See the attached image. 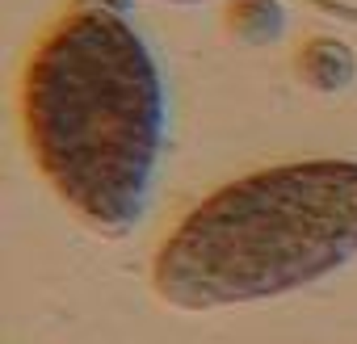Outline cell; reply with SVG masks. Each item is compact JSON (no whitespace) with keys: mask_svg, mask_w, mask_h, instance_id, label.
<instances>
[{"mask_svg":"<svg viewBox=\"0 0 357 344\" xmlns=\"http://www.w3.org/2000/svg\"><path fill=\"white\" fill-rule=\"evenodd\" d=\"M227 30L248 47L273 42L286 30V9L278 0H231L227 5Z\"/></svg>","mask_w":357,"mask_h":344,"instance_id":"4","label":"cell"},{"mask_svg":"<svg viewBox=\"0 0 357 344\" xmlns=\"http://www.w3.org/2000/svg\"><path fill=\"white\" fill-rule=\"evenodd\" d=\"M357 256V159L278 164L215 189L151 260L172 306L257 302L311 286Z\"/></svg>","mask_w":357,"mask_h":344,"instance_id":"2","label":"cell"},{"mask_svg":"<svg viewBox=\"0 0 357 344\" xmlns=\"http://www.w3.org/2000/svg\"><path fill=\"white\" fill-rule=\"evenodd\" d=\"M176 5H198V0H176Z\"/></svg>","mask_w":357,"mask_h":344,"instance_id":"5","label":"cell"},{"mask_svg":"<svg viewBox=\"0 0 357 344\" xmlns=\"http://www.w3.org/2000/svg\"><path fill=\"white\" fill-rule=\"evenodd\" d=\"M22 126L43 181L105 235L130 231L164 159V76L135 22L80 0L34 42L22 72Z\"/></svg>","mask_w":357,"mask_h":344,"instance_id":"1","label":"cell"},{"mask_svg":"<svg viewBox=\"0 0 357 344\" xmlns=\"http://www.w3.org/2000/svg\"><path fill=\"white\" fill-rule=\"evenodd\" d=\"M294 68H298V80L315 93H340L357 76L353 51L336 38H307L303 51L294 55Z\"/></svg>","mask_w":357,"mask_h":344,"instance_id":"3","label":"cell"}]
</instances>
